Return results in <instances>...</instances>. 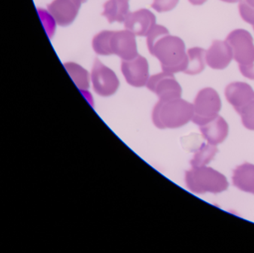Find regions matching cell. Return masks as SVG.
<instances>
[{"label":"cell","instance_id":"6da1fadb","mask_svg":"<svg viewBox=\"0 0 254 253\" xmlns=\"http://www.w3.org/2000/svg\"><path fill=\"white\" fill-rule=\"evenodd\" d=\"M146 38L148 51L158 59L163 71L171 74L185 71L188 56L181 38L171 35L165 26L157 24Z\"/></svg>","mask_w":254,"mask_h":253},{"label":"cell","instance_id":"7a4b0ae2","mask_svg":"<svg viewBox=\"0 0 254 253\" xmlns=\"http://www.w3.org/2000/svg\"><path fill=\"white\" fill-rule=\"evenodd\" d=\"M93 48L98 55H116L122 60H130L137 56L136 35L130 31H102L93 40Z\"/></svg>","mask_w":254,"mask_h":253},{"label":"cell","instance_id":"3957f363","mask_svg":"<svg viewBox=\"0 0 254 253\" xmlns=\"http://www.w3.org/2000/svg\"><path fill=\"white\" fill-rule=\"evenodd\" d=\"M193 113V104L181 97L159 99L152 111V121L158 129H177L191 121Z\"/></svg>","mask_w":254,"mask_h":253},{"label":"cell","instance_id":"277c9868","mask_svg":"<svg viewBox=\"0 0 254 253\" xmlns=\"http://www.w3.org/2000/svg\"><path fill=\"white\" fill-rule=\"evenodd\" d=\"M185 182L189 190L197 194L221 193L229 186L225 175L207 166L191 167L186 172Z\"/></svg>","mask_w":254,"mask_h":253},{"label":"cell","instance_id":"5b68a950","mask_svg":"<svg viewBox=\"0 0 254 253\" xmlns=\"http://www.w3.org/2000/svg\"><path fill=\"white\" fill-rule=\"evenodd\" d=\"M192 104L194 113L191 121L198 126L216 117L221 111V98L212 87H205L198 91Z\"/></svg>","mask_w":254,"mask_h":253},{"label":"cell","instance_id":"8992f818","mask_svg":"<svg viewBox=\"0 0 254 253\" xmlns=\"http://www.w3.org/2000/svg\"><path fill=\"white\" fill-rule=\"evenodd\" d=\"M226 41L233 50V59L239 66H248L254 62V38L248 31L238 29L232 31Z\"/></svg>","mask_w":254,"mask_h":253},{"label":"cell","instance_id":"52a82bcc","mask_svg":"<svg viewBox=\"0 0 254 253\" xmlns=\"http://www.w3.org/2000/svg\"><path fill=\"white\" fill-rule=\"evenodd\" d=\"M91 80L95 92L99 96H110L118 90L120 81L115 73L96 59L91 72Z\"/></svg>","mask_w":254,"mask_h":253},{"label":"cell","instance_id":"ba28073f","mask_svg":"<svg viewBox=\"0 0 254 253\" xmlns=\"http://www.w3.org/2000/svg\"><path fill=\"white\" fill-rule=\"evenodd\" d=\"M146 87L155 93L159 99H175L182 95V87L175 76L164 71L149 77Z\"/></svg>","mask_w":254,"mask_h":253},{"label":"cell","instance_id":"9c48e42d","mask_svg":"<svg viewBox=\"0 0 254 253\" xmlns=\"http://www.w3.org/2000/svg\"><path fill=\"white\" fill-rule=\"evenodd\" d=\"M121 70L130 85L136 87L146 85L149 79V67L145 58L138 54L130 60H123Z\"/></svg>","mask_w":254,"mask_h":253},{"label":"cell","instance_id":"30bf717a","mask_svg":"<svg viewBox=\"0 0 254 253\" xmlns=\"http://www.w3.org/2000/svg\"><path fill=\"white\" fill-rule=\"evenodd\" d=\"M87 0H54L48 5V11L61 26L70 25L76 18L82 2Z\"/></svg>","mask_w":254,"mask_h":253},{"label":"cell","instance_id":"8fae6325","mask_svg":"<svg viewBox=\"0 0 254 253\" xmlns=\"http://www.w3.org/2000/svg\"><path fill=\"white\" fill-rule=\"evenodd\" d=\"M127 30L137 36L147 37L156 25V17L149 10L142 8L130 12L125 20Z\"/></svg>","mask_w":254,"mask_h":253},{"label":"cell","instance_id":"7c38bea8","mask_svg":"<svg viewBox=\"0 0 254 253\" xmlns=\"http://www.w3.org/2000/svg\"><path fill=\"white\" fill-rule=\"evenodd\" d=\"M233 59V50L226 41L215 40L206 51V64L213 70L225 69Z\"/></svg>","mask_w":254,"mask_h":253},{"label":"cell","instance_id":"4fadbf2b","mask_svg":"<svg viewBox=\"0 0 254 253\" xmlns=\"http://www.w3.org/2000/svg\"><path fill=\"white\" fill-rule=\"evenodd\" d=\"M227 102L236 112L254 100V90L248 83L234 82L226 87L224 91Z\"/></svg>","mask_w":254,"mask_h":253},{"label":"cell","instance_id":"5bb4252c","mask_svg":"<svg viewBox=\"0 0 254 253\" xmlns=\"http://www.w3.org/2000/svg\"><path fill=\"white\" fill-rule=\"evenodd\" d=\"M199 128L206 142L215 146L224 142L229 133L228 123L220 115Z\"/></svg>","mask_w":254,"mask_h":253},{"label":"cell","instance_id":"9a60e30c","mask_svg":"<svg viewBox=\"0 0 254 253\" xmlns=\"http://www.w3.org/2000/svg\"><path fill=\"white\" fill-rule=\"evenodd\" d=\"M233 185L242 191L254 194V165L244 163L233 170Z\"/></svg>","mask_w":254,"mask_h":253},{"label":"cell","instance_id":"2e32d148","mask_svg":"<svg viewBox=\"0 0 254 253\" xmlns=\"http://www.w3.org/2000/svg\"><path fill=\"white\" fill-rule=\"evenodd\" d=\"M129 13V0H108L104 5L102 15L109 23H123Z\"/></svg>","mask_w":254,"mask_h":253},{"label":"cell","instance_id":"e0dca14e","mask_svg":"<svg viewBox=\"0 0 254 253\" xmlns=\"http://www.w3.org/2000/svg\"><path fill=\"white\" fill-rule=\"evenodd\" d=\"M188 65L184 74L197 75L204 70L206 65V50L200 47H192L187 52Z\"/></svg>","mask_w":254,"mask_h":253},{"label":"cell","instance_id":"ac0fdd59","mask_svg":"<svg viewBox=\"0 0 254 253\" xmlns=\"http://www.w3.org/2000/svg\"><path fill=\"white\" fill-rule=\"evenodd\" d=\"M64 66L70 76L72 81L80 90H86L89 88L90 77L88 72L85 69L73 62L64 64Z\"/></svg>","mask_w":254,"mask_h":253},{"label":"cell","instance_id":"d6986e66","mask_svg":"<svg viewBox=\"0 0 254 253\" xmlns=\"http://www.w3.org/2000/svg\"><path fill=\"white\" fill-rule=\"evenodd\" d=\"M218 151L217 146L212 145L209 143L202 144L201 146L197 149V151L194 153L190 162V165L193 168L206 166L208 164L212 162Z\"/></svg>","mask_w":254,"mask_h":253},{"label":"cell","instance_id":"ffe728a7","mask_svg":"<svg viewBox=\"0 0 254 253\" xmlns=\"http://www.w3.org/2000/svg\"><path fill=\"white\" fill-rule=\"evenodd\" d=\"M242 124L248 130L254 131V100L238 111Z\"/></svg>","mask_w":254,"mask_h":253},{"label":"cell","instance_id":"44dd1931","mask_svg":"<svg viewBox=\"0 0 254 253\" xmlns=\"http://www.w3.org/2000/svg\"><path fill=\"white\" fill-rule=\"evenodd\" d=\"M239 11L244 21L254 26V7L249 5L246 0H240Z\"/></svg>","mask_w":254,"mask_h":253},{"label":"cell","instance_id":"7402d4cb","mask_svg":"<svg viewBox=\"0 0 254 253\" xmlns=\"http://www.w3.org/2000/svg\"><path fill=\"white\" fill-rule=\"evenodd\" d=\"M179 0H154L151 7L159 13L172 11L178 5Z\"/></svg>","mask_w":254,"mask_h":253},{"label":"cell","instance_id":"603a6c76","mask_svg":"<svg viewBox=\"0 0 254 253\" xmlns=\"http://www.w3.org/2000/svg\"><path fill=\"white\" fill-rule=\"evenodd\" d=\"M239 68L243 77L251 80H254V62L248 66H239Z\"/></svg>","mask_w":254,"mask_h":253},{"label":"cell","instance_id":"cb8c5ba5","mask_svg":"<svg viewBox=\"0 0 254 253\" xmlns=\"http://www.w3.org/2000/svg\"><path fill=\"white\" fill-rule=\"evenodd\" d=\"M189 2L193 5H201L207 1V0H188Z\"/></svg>","mask_w":254,"mask_h":253},{"label":"cell","instance_id":"d4e9b609","mask_svg":"<svg viewBox=\"0 0 254 253\" xmlns=\"http://www.w3.org/2000/svg\"><path fill=\"white\" fill-rule=\"evenodd\" d=\"M222 2H227V3H236V2H239L240 0H221Z\"/></svg>","mask_w":254,"mask_h":253},{"label":"cell","instance_id":"484cf974","mask_svg":"<svg viewBox=\"0 0 254 253\" xmlns=\"http://www.w3.org/2000/svg\"><path fill=\"white\" fill-rule=\"evenodd\" d=\"M248 3L251 5V6L254 7V0H246Z\"/></svg>","mask_w":254,"mask_h":253},{"label":"cell","instance_id":"4316f807","mask_svg":"<svg viewBox=\"0 0 254 253\" xmlns=\"http://www.w3.org/2000/svg\"><path fill=\"white\" fill-rule=\"evenodd\" d=\"M253 29H254V26H253Z\"/></svg>","mask_w":254,"mask_h":253}]
</instances>
